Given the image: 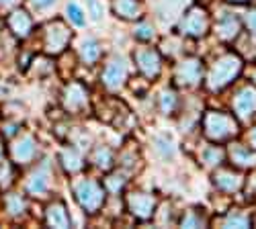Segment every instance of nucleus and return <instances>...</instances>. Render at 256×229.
<instances>
[{
	"instance_id": "nucleus-1",
	"label": "nucleus",
	"mask_w": 256,
	"mask_h": 229,
	"mask_svg": "<svg viewBox=\"0 0 256 229\" xmlns=\"http://www.w3.org/2000/svg\"><path fill=\"white\" fill-rule=\"evenodd\" d=\"M238 61H234V59H226V61H222V64L213 70V74H211V84L213 86H224V84H228L230 82V78L238 72Z\"/></svg>"
},
{
	"instance_id": "nucleus-2",
	"label": "nucleus",
	"mask_w": 256,
	"mask_h": 229,
	"mask_svg": "<svg viewBox=\"0 0 256 229\" xmlns=\"http://www.w3.org/2000/svg\"><path fill=\"white\" fill-rule=\"evenodd\" d=\"M78 199L82 201V205L86 207V209H94V207L100 203V193L92 182H88V184H84L78 189Z\"/></svg>"
},
{
	"instance_id": "nucleus-3",
	"label": "nucleus",
	"mask_w": 256,
	"mask_h": 229,
	"mask_svg": "<svg viewBox=\"0 0 256 229\" xmlns=\"http://www.w3.org/2000/svg\"><path fill=\"white\" fill-rule=\"evenodd\" d=\"M207 127H209V133H211L213 137H226V135L232 133V125H230L228 117H224V115H220V117H218V115L209 117Z\"/></svg>"
},
{
	"instance_id": "nucleus-4",
	"label": "nucleus",
	"mask_w": 256,
	"mask_h": 229,
	"mask_svg": "<svg viewBox=\"0 0 256 229\" xmlns=\"http://www.w3.org/2000/svg\"><path fill=\"white\" fill-rule=\"evenodd\" d=\"M123 76H125V68L121 66V61H115V64H111L109 68H106V72H104V82H106L109 86H117Z\"/></svg>"
},
{
	"instance_id": "nucleus-5",
	"label": "nucleus",
	"mask_w": 256,
	"mask_h": 229,
	"mask_svg": "<svg viewBox=\"0 0 256 229\" xmlns=\"http://www.w3.org/2000/svg\"><path fill=\"white\" fill-rule=\"evenodd\" d=\"M236 107H238V111H240L242 115H248V113L256 107V92H252V90L242 92V96L236 100Z\"/></svg>"
},
{
	"instance_id": "nucleus-6",
	"label": "nucleus",
	"mask_w": 256,
	"mask_h": 229,
	"mask_svg": "<svg viewBox=\"0 0 256 229\" xmlns=\"http://www.w3.org/2000/svg\"><path fill=\"white\" fill-rule=\"evenodd\" d=\"M140 59H144L142 68L148 72V74H156L158 72V55L154 51H144L140 53Z\"/></svg>"
},
{
	"instance_id": "nucleus-7",
	"label": "nucleus",
	"mask_w": 256,
	"mask_h": 229,
	"mask_svg": "<svg viewBox=\"0 0 256 229\" xmlns=\"http://www.w3.org/2000/svg\"><path fill=\"white\" fill-rule=\"evenodd\" d=\"M117 10L123 14V16H127V18H132V16H136L138 14V2L136 0H119L117 2Z\"/></svg>"
},
{
	"instance_id": "nucleus-8",
	"label": "nucleus",
	"mask_w": 256,
	"mask_h": 229,
	"mask_svg": "<svg viewBox=\"0 0 256 229\" xmlns=\"http://www.w3.org/2000/svg\"><path fill=\"white\" fill-rule=\"evenodd\" d=\"M195 14L197 16L188 18V33H203V29H205V16L199 10H195Z\"/></svg>"
},
{
	"instance_id": "nucleus-9",
	"label": "nucleus",
	"mask_w": 256,
	"mask_h": 229,
	"mask_svg": "<svg viewBox=\"0 0 256 229\" xmlns=\"http://www.w3.org/2000/svg\"><path fill=\"white\" fill-rule=\"evenodd\" d=\"M33 178H35V180L29 184V189H31L33 193H37V191H39V193H41V191H46V184H48L46 176H44V174H35Z\"/></svg>"
},
{
	"instance_id": "nucleus-10",
	"label": "nucleus",
	"mask_w": 256,
	"mask_h": 229,
	"mask_svg": "<svg viewBox=\"0 0 256 229\" xmlns=\"http://www.w3.org/2000/svg\"><path fill=\"white\" fill-rule=\"evenodd\" d=\"M68 12H70V18L74 20L76 25H82V23H84V16H82V12H80V8H78L76 4H70V6H68Z\"/></svg>"
},
{
	"instance_id": "nucleus-11",
	"label": "nucleus",
	"mask_w": 256,
	"mask_h": 229,
	"mask_svg": "<svg viewBox=\"0 0 256 229\" xmlns=\"http://www.w3.org/2000/svg\"><path fill=\"white\" fill-rule=\"evenodd\" d=\"M96 55H98V49H96V45L94 43H86V47H84V57H86L88 61H92V59H96Z\"/></svg>"
},
{
	"instance_id": "nucleus-12",
	"label": "nucleus",
	"mask_w": 256,
	"mask_h": 229,
	"mask_svg": "<svg viewBox=\"0 0 256 229\" xmlns=\"http://www.w3.org/2000/svg\"><path fill=\"white\" fill-rule=\"evenodd\" d=\"M234 176H230V174H224V178L222 180H218L222 186H228V189H236L238 186V180H232Z\"/></svg>"
},
{
	"instance_id": "nucleus-13",
	"label": "nucleus",
	"mask_w": 256,
	"mask_h": 229,
	"mask_svg": "<svg viewBox=\"0 0 256 229\" xmlns=\"http://www.w3.org/2000/svg\"><path fill=\"white\" fill-rule=\"evenodd\" d=\"M88 6L92 8V18H100V6H98V2H96V0H88Z\"/></svg>"
},
{
	"instance_id": "nucleus-14",
	"label": "nucleus",
	"mask_w": 256,
	"mask_h": 229,
	"mask_svg": "<svg viewBox=\"0 0 256 229\" xmlns=\"http://www.w3.org/2000/svg\"><path fill=\"white\" fill-rule=\"evenodd\" d=\"M35 2L39 6H50V4H54V0H35Z\"/></svg>"
},
{
	"instance_id": "nucleus-15",
	"label": "nucleus",
	"mask_w": 256,
	"mask_h": 229,
	"mask_svg": "<svg viewBox=\"0 0 256 229\" xmlns=\"http://www.w3.org/2000/svg\"><path fill=\"white\" fill-rule=\"evenodd\" d=\"M250 27L256 31V12H252V14H250Z\"/></svg>"
},
{
	"instance_id": "nucleus-16",
	"label": "nucleus",
	"mask_w": 256,
	"mask_h": 229,
	"mask_svg": "<svg viewBox=\"0 0 256 229\" xmlns=\"http://www.w3.org/2000/svg\"><path fill=\"white\" fill-rule=\"evenodd\" d=\"M254 141H256V133H254Z\"/></svg>"
}]
</instances>
